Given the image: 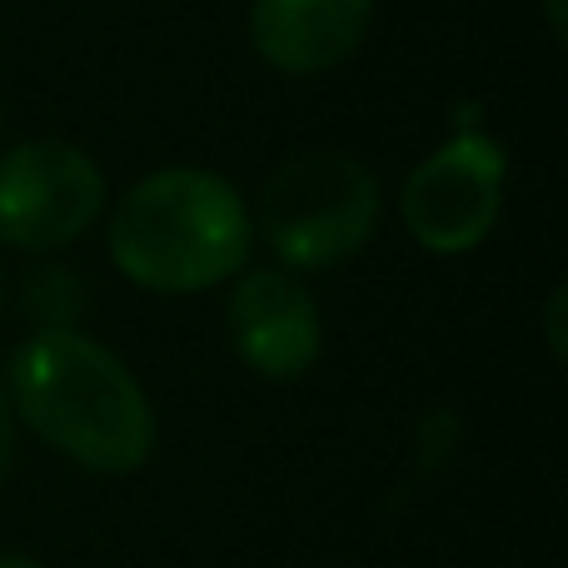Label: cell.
Masks as SVG:
<instances>
[{
	"mask_svg": "<svg viewBox=\"0 0 568 568\" xmlns=\"http://www.w3.org/2000/svg\"><path fill=\"white\" fill-rule=\"evenodd\" d=\"M225 334L235 359L260 379H304L324 354V314L310 284L290 270H240L230 280Z\"/></svg>",
	"mask_w": 568,
	"mask_h": 568,
	"instance_id": "8992f818",
	"label": "cell"
},
{
	"mask_svg": "<svg viewBox=\"0 0 568 568\" xmlns=\"http://www.w3.org/2000/svg\"><path fill=\"white\" fill-rule=\"evenodd\" d=\"M255 235L290 275L349 265L369 250L384 220L374 170L349 150H310L284 160L255 205Z\"/></svg>",
	"mask_w": 568,
	"mask_h": 568,
	"instance_id": "3957f363",
	"label": "cell"
},
{
	"mask_svg": "<svg viewBox=\"0 0 568 568\" xmlns=\"http://www.w3.org/2000/svg\"><path fill=\"white\" fill-rule=\"evenodd\" d=\"M0 130H6V115H0Z\"/></svg>",
	"mask_w": 568,
	"mask_h": 568,
	"instance_id": "5bb4252c",
	"label": "cell"
},
{
	"mask_svg": "<svg viewBox=\"0 0 568 568\" xmlns=\"http://www.w3.org/2000/svg\"><path fill=\"white\" fill-rule=\"evenodd\" d=\"M110 260L145 294H205L250 265L255 220L225 175L165 165L140 175L110 210Z\"/></svg>",
	"mask_w": 568,
	"mask_h": 568,
	"instance_id": "7a4b0ae2",
	"label": "cell"
},
{
	"mask_svg": "<svg viewBox=\"0 0 568 568\" xmlns=\"http://www.w3.org/2000/svg\"><path fill=\"white\" fill-rule=\"evenodd\" d=\"M539 6H544V20H549L554 40H564L568 36V0H539Z\"/></svg>",
	"mask_w": 568,
	"mask_h": 568,
	"instance_id": "8fae6325",
	"label": "cell"
},
{
	"mask_svg": "<svg viewBox=\"0 0 568 568\" xmlns=\"http://www.w3.org/2000/svg\"><path fill=\"white\" fill-rule=\"evenodd\" d=\"M374 26V0H255L250 45L270 70L314 80L339 70Z\"/></svg>",
	"mask_w": 568,
	"mask_h": 568,
	"instance_id": "52a82bcc",
	"label": "cell"
},
{
	"mask_svg": "<svg viewBox=\"0 0 568 568\" xmlns=\"http://www.w3.org/2000/svg\"><path fill=\"white\" fill-rule=\"evenodd\" d=\"M0 384L16 424L85 474L125 479L145 469L160 444L145 384L85 329H30L10 349Z\"/></svg>",
	"mask_w": 568,
	"mask_h": 568,
	"instance_id": "6da1fadb",
	"label": "cell"
},
{
	"mask_svg": "<svg viewBox=\"0 0 568 568\" xmlns=\"http://www.w3.org/2000/svg\"><path fill=\"white\" fill-rule=\"evenodd\" d=\"M544 334H549V354L564 359L568 354V334H564V284H554L549 310H544Z\"/></svg>",
	"mask_w": 568,
	"mask_h": 568,
	"instance_id": "9c48e42d",
	"label": "cell"
},
{
	"mask_svg": "<svg viewBox=\"0 0 568 568\" xmlns=\"http://www.w3.org/2000/svg\"><path fill=\"white\" fill-rule=\"evenodd\" d=\"M85 310H90V290L70 265L50 260V265L26 270V280H20V314L30 320V329H80Z\"/></svg>",
	"mask_w": 568,
	"mask_h": 568,
	"instance_id": "ba28073f",
	"label": "cell"
},
{
	"mask_svg": "<svg viewBox=\"0 0 568 568\" xmlns=\"http://www.w3.org/2000/svg\"><path fill=\"white\" fill-rule=\"evenodd\" d=\"M16 414H10V399H6V384H0V484L10 479V469H16Z\"/></svg>",
	"mask_w": 568,
	"mask_h": 568,
	"instance_id": "30bf717a",
	"label": "cell"
},
{
	"mask_svg": "<svg viewBox=\"0 0 568 568\" xmlns=\"http://www.w3.org/2000/svg\"><path fill=\"white\" fill-rule=\"evenodd\" d=\"M110 205L105 170L75 140H20L0 150V245L60 255Z\"/></svg>",
	"mask_w": 568,
	"mask_h": 568,
	"instance_id": "277c9868",
	"label": "cell"
},
{
	"mask_svg": "<svg viewBox=\"0 0 568 568\" xmlns=\"http://www.w3.org/2000/svg\"><path fill=\"white\" fill-rule=\"evenodd\" d=\"M10 310V270H6V255H0V320Z\"/></svg>",
	"mask_w": 568,
	"mask_h": 568,
	"instance_id": "4fadbf2b",
	"label": "cell"
},
{
	"mask_svg": "<svg viewBox=\"0 0 568 568\" xmlns=\"http://www.w3.org/2000/svg\"><path fill=\"white\" fill-rule=\"evenodd\" d=\"M509 155L484 130H459L409 170L399 190V220L424 255H474L504 215Z\"/></svg>",
	"mask_w": 568,
	"mask_h": 568,
	"instance_id": "5b68a950",
	"label": "cell"
},
{
	"mask_svg": "<svg viewBox=\"0 0 568 568\" xmlns=\"http://www.w3.org/2000/svg\"><path fill=\"white\" fill-rule=\"evenodd\" d=\"M0 568H45V564L30 559V554H0Z\"/></svg>",
	"mask_w": 568,
	"mask_h": 568,
	"instance_id": "7c38bea8",
	"label": "cell"
}]
</instances>
